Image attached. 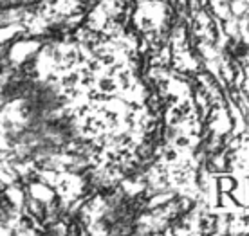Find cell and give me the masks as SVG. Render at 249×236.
Segmentation results:
<instances>
[{"instance_id": "obj_1", "label": "cell", "mask_w": 249, "mask_h": 236, "mask_svg": "<svg viewBox=\"0 0 249 236\" xmlns=\"http://www.w3.org/2000/svg\"><path fill=\"white\" fill-rule=\"evenodd\" d=\"M40 0H0V11L4 9H18V7H27L36 4Z\"/></svg>"}]
</instances>
